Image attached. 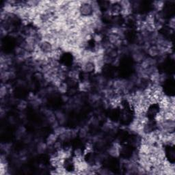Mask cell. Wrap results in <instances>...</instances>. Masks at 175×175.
I'll return each instance as SVG.
<instances>
[{"instance_id": "obj_1", "label": "cell", "mask_w": 175, "mask_h": 175, "mask_svg": "<svg viewBox=\"0 0 175 175\" xmlns=\"http://www.w3.org/2000/svg\"><path fill=\"white\" fill-rule=\"evenodd\" d=\"M80 12L81 16H88L93 14V10L90 1H82L80 7Z\"/></svg>"}, {"instance_id": "obj_2", "label": "cell", "mask_w": 175, "mask_h": 175, "mask_svg": "<svg viewBox=\"0 0 175 175\" xmlns=\"http://www.w3.org/2000/svg\"><path fill=\"white\" fill-rule=\"evenodd\" d=\"M38 47L42 52H43L47 55L49 54L53 50V44L49 42L46 41V40H42V41H40L39 44H38Z\"/></svg>"}, {"instance_id": "obj_3", "label": "cell", "mask_w": 175, "mask_h": 175, "mask_svg": "<svg viewBox=\"0 0 175 175\" xmlns=\"http://www.w3.org/2000/svg\"><path fill=\"white\" fill-rule=\"evenodd\" d=\"M120 145L118 143H114V144L110 147V148H109L108 153L112 157H116L119 156V155H120Z\"/></svg>"}, {"instance_id": "obj_4", "label": "cell", "mask_w": 175, "mask_h": 175, "mask_svg": "<svg viewBox=\"0 0 175 175\" xmlns=\"http://www.w3.org/2000/svg\"><path fill=\"white\" fill-rule=\"evenodd\" d=\"M147 53L150 55L151 57H158L159 55H162L161 51H160L159 48L156 45V44H151L149 47L147 49Z\"/></svg>"}, {"instance_id": "obj_5", "label": "cell", "mask_w": 175, "mask_h": 175, "mask_svg": "<svg viewBox=\"0 0 175 175\" xmlns=\"http://www.w3.org/2000/svg\"><path fill=\"white\" fill-rule=\"evenodd\" d=\"M81 67H82L83 71L84 72H86V73L89 74L90 73V72L95 71V66L93 62H91V61L85 62L82 64Z\"/></svg>"}, {"instance_id": "obj_6", "label": "cell", "mask_w": 175, "mask_h": 175, "mask_svg": "<svg viewBox=\"0 0 175 175\" xmlns=\"http://www.w3.org/2000/svg\"><path fill=\"white\" fill-rule=\"evenodd\" d=\"M78 87L80 90L83 92V93H87L91 89L92 86L88 81H83L82 82H80L79 84Z\"/></svg>"}, {"instance_id": "obj_7", "label": "cell", "mask_w": 175, "mask_h": 175, "mask_svg": "<svg viewBox=\"0 0 175 175\" xmlns=\"http://www.w3.org/2000/svg\"><path fill=\"white\" fill-rule=\"evenodd\" d=\"M48 145L47 144V143H44L43 142H38L37 146H36V151L38 153L42 154V153H45L47 151Z\"/></svg>"}, {"instance_id": "obj_8", "label": "cell", "mask_w": 175, "mask_h": 175, "mask_svg": "<svg viewBox=\"0 0 175 175\" xmlns=\"http://www.w3.org/2000/svg\"><path fill=\"white\" fill-rule=\"evenodd\" d=\"M58 139V136H57L55 133H51L49 136H48L47 139V144L48 146H51V145H53L55 143V142Z\"/></svg>"}, {"instance_id": "obj_9", "label": "cell", "mask_w": 175, "mask_h": 175, "mask_svg": "<svg viewBox=\"0 0 175 175\" xmlns=\"http://www.w3.org/2000/svg\"><path fill=\"white\" fill-rule=\"evenodd\" d=\"M10 88L8 86V85L2 84L1 87V90H0V95H1V99H4V97H6V96L7 95V94L9 92Z\"/></svg>"}, {"instance_id": "obj_10", "label": "cell", "mask_w": 175, "mask_h": 175, "mask_svg": "<svg viewBox=\"0 0 175 175\" xmlns=\"http://www.w3.org/2000/svg\"><path fill=\"white\" fill-rule=\"evenodd\" d=\"M25 136V128L23 126L19 127L16 131V136L18 138H22Z\"/></svg>"}, {"instance_id": "obj_11", "label": "cell", "mask_w": 175, "mask_h": 175, "mask_svg": "<svg viewBox=\"0 0 175 175\" xmlns=\"http://www.w3.org/2000/svg\"><path fill=\"white\" fill-rule=\"evenodd\" d=\"M78 135L80 138L82 139H86L88 138V131L86 127H82L78 132Z\"/></svg>"}, {"instance_id": "obj_12", "label": "cell", "mask_w": 175, "mask_h": 175, "mask_svg": "<svg viewBox=\"0 0 175 175\" xmlns=\"http://www.w3.org/2000/svg\"><path fill=\"white\" fill-rule=\"evenodd\" d=\"M1 150L4 151V153H8L11 151L12 148V146L10 144H8V143H5V144H2L1 146Z\"/></svg>"}, {"instance_id": "obj_13", "label": "cell", "mask_w": 175, "mask_h": 175, "mask_svg": "<svg viewBox=\"0 0 175 175\" xmlns=\"http://www.w3.org/2000/svg\"><path fill=\"white\" fill-rule=\"evenodd\" d=\"M27 103L25 101H19L17 104V108L19 110H20L21 111L24 110L25 109L27 108Z\"/></svg>"}, {"instance_id": "obj_14", "label": "cell", "mask_w": 175, "mask_h": 175, "mask_svg": "<svg viewBox=\"0 0 175 175\" xmlns=\"http://www.w3.org/2000/svg\"><path fill=\"white\" fill-rule=\"evenodd\" d=\"M174 18L172 17L170 19L169 23H168V27L171 29H174Z\"/></svg>"}]
</instances>
